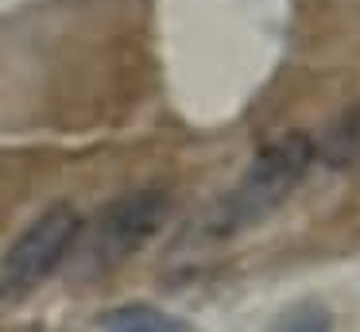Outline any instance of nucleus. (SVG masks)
Here are the masks:
<instances>
[{
    "mask_svg": "<svg viewBox=\"0 0 360 332\" xmlns=\"http://www.w3.org/2000/svg\"><path fill=\"white\" fill-rule=\"evenodd\" d=\"M310 159H314L310 135H283L279 143L259 151L252 159V166L244 170V178L233 185V193H225L217 201V208L210 213V220H205L210 232L217 239H225L259 224L264 216H271L302 182V174L310 170Z\"/></svg>",
    "mask_w": 360,
    "mask_h": 332,
    "instance_id": "1",
    "label": "nucleus"
},
{
    "mask_svg": "<svg viewBox=\"0 0 360 332\" xmlns=\"http://www.w3.org/2000/svg\"><path fill=\"white\" fill-rule=\"evenodd\" d=\"M171 216V193L163 190H132L124 197L109 201L89 224H82L74 244V274L82 282L101 278L117 270L124 259H132Z\"/></svg>",
    "mask_w": 360,
    "mask_h": 332,
    "instance_id": "2",
    "label": "nucleus"
},
{
    "mask_svg": "<svg viewBox=\"0 0 360 332\" xmlns=\"http://www.w3.org/2000/svg\"><path fill=\"white\" fill-rule=\"evenodd\" d=\"M78 232H82V216L74 205L58 201V205L43 208L0 259V305H16L27 293L39 290L70 259Z\"/></svg>",
    "mask_w": 360,
    "mask_h": 332,
    "instance_id": "3",
    "label": "nucleus"
},
{
    "mask_svg": "<svg viewBox=\"0 0 360 332\" xmlns=\"http://www.w3.org/2000/svg\"><path fill=\"white\" fill-rule=\"evenodd\" d=\"M101 332H198L186 317H174L159 305H143V301H132V305H117L101 317Z\"/></svg>",
    "mask_w": 360,
    "mask_h": 332,
    "instance_id": "4",
    "label": "nucleus"
},
{
    "mask_svg": "<svg viewBox=\"0 0 360 332\" xmlns=\"http://www.w3.org/2000/svg\"><path fill=\"white\" fill-rule=\"evenodd\" d=\"M264 332H333V313L321 301H298L283 309Z\"/></svg>",
    "mask_w": 360,
    "mask_h": 332,
    "instance_id": "5",
    "label": "nucleus"
}]
</instances>
